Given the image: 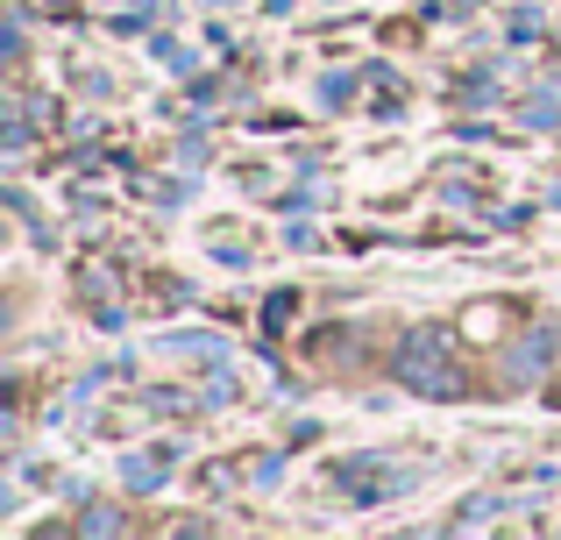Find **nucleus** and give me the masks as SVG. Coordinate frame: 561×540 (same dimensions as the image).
Segmentation results:
<instances>
[{
  "mask_svg": "<svg viewBox=\"0 0 561 540\" xmlns=\"http://www.w3.org/2000/svg\"><path fill=\"white\" fill-rule=\"evenodd\" d=\"M85 533H122V513H85Z\"/></svg>",
  "mask_w": 561,
  "mask_h": 540,
  "instance_id": "20e7f679",
  "label": "nucleus"
},
{
  "mask_svg": "<svg viewBox=\"0 0 561 540\" xmlns=\"http://www.w3.org/2000/svg\"><path fill=\"white\" fill-rule=\"evenodd\" d=\"M548 356H554V328H534L519 348H512V363H505V370H512V384H534V377L548 370Z\"/></svg>",
  "mask_w": 561,
  "mask_h": 540,
  "instance_id": "f03ea898",
  "label": "nucleus"
},
{
  "mask_svg": "<svg viewBox=\"0 0 561 540\" xmlns=\"http://www.w3.org/2000/svg\"><path fill=\"white\" fill-rule=\"evenodd\" d=\"M398 384L405 391H420V399H455V391H462V370H455L448 363V348H440V334H405V342H398Z\"/></svg>",
  "mask_w": 561,
  "mask_h": 540,
  "instance_id": "f257e3e1",
  "label": "nucleus"
},
{
  "mask_svg": "<svg viewBox=\"0 0 561 540\" xmlns=\"http://www.w3.org/2000/svg\"><path fill=\"white\" fill-rule=\"evenodd\" d=\"M171 462H179V441H171V448H150V456H128V484H136V491H150L157 476L171 470Z\"/></svg>",
  "mask_w": 561,
  "mask_h": 540,
  "instance_id": "7ed1b4c3",
  "label": "nucleus"
}]
</instances>
